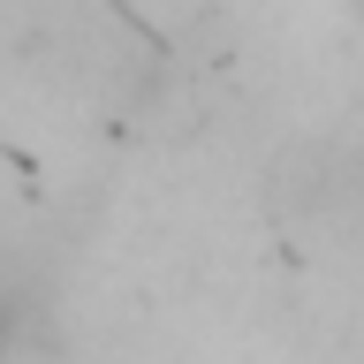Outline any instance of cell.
<instances>
[{
	"label": "cell",
	"instance_id": "1",
	"mask_svg": "<svg viewBox=\"0 0 364 364\" xmlns=\"http://www.w3.org/2000/svg\"><path fill=\"white\" fill-rule=\"evenodd\" d=\"M8 349H16V296L0 289V357H8Z\"/></svg>",
	"mask_w": 364,
	"mask_h": 364
}]
</instances>
